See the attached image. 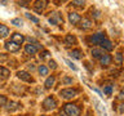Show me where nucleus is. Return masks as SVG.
<instances>
[{
  "label": "nucleus",
  "mask_w": 124,
  "mask_h": 116,
  "mask_svg": "<svg viewBox=\"0 0 124 116\" xmlns=\"http://www.w3.org/2000/svg\"><path fill=\"white\" fill-rule=\"evenodd\" d=\"M79 94V90L78 89H72V88H65L60 90V95L63 99H72Z\"/></svg>",
  "instance_id": "f257e3e1"
},
{
  "label": "nucleus",
  "mask_w": 124,
  "mask_h": 116,
  "mask_svg": "<svg viewBox=\"0 0 124 116\" xmlns=\"http://www.w3.org/2000/svg\"><path fill=\"white\" fill-rule=\"evenodd\" d=\"M63 111L67 116H79L80 115V108L76 104H72V103H66L63 106Z\"/></svg>",
  "instance_id": "f03ea898"
},
{
  "label": "nucleus",
  "mask_w": 124,
  "mask_h": 116,
  "mask_svg": "<svg viewBox=\"0 0 124 116\" xmlns=\"http://www.w3.org/2000/svg\"><path fill=\"white\" fill-rule=\"evenodd\" d=\"M56 107H57V101L54 97H46L44 99V102H43V108L45 111H52Z\"/></svg>",
  "instance_id": "7ed1b4c3"
},
{
  "label": "nucleus",
  "mask_w": 124,
  "mask_h": 116,
  "mask_svg": "<svg viewBox=\"0 0 124 116\" xmlns=\"http://www.w3.org/2000/svg\"><path fill=\"white\" fill-rule=\"evenodd\" d=\"M49 23L50 25H61L63 23V17L60 12H54V13L49 17Z\"/></svg>",
  "instance_id": "20e7f679"
},
{
  "label": "nucleus",
  "mask_w": 124,
  "mask_h": 116,
  "mask_svg": "<svg viewBox=\"0 0 124 116\" xmlns=\"http://www.w3.org/2000/svg\"><path fill=\"white\" fill-rule=\"evenodd\" d=\"M46 5H48V1H46V0H35V3H34V10L41 13V12L46 8Z\"/></svg>",
  "instance_id": "39448f33"
},
{
  "label": "nucleus",
  "mask_w": 124,
  "mask_h": 116,
  "mask_svg": "<svg viewBox=\"0 0 124 116\" xmlns=\"http://www.w3.org/2000/svg\"><path fill=\"white\" fill-rule=\"evenodd\" d=\"M17 77L18 79H21L22 81H26V83H34V77L30 75L27 71H18L17 72Z\"/></svg>",
  "instance_id": "423d86ee"
},
{
  "label": "nucleus",
  "mask_w": 124,
  "mask_h": 116,
  "mask_svg": "<svg viewBox=\"0 0 124 116\" xmlns=\"http://www.w3.org/2000/svg\"><path fill=\"white\" fill-rule=\"evenodd\" d=\"M5 49L10 53H16V52H18V50L21 49V45L16 44V43H13V41H8V43H5Z\"/></svg>",
  "instance_id": "0eeeda50"
},
{
  "label": "nucleus",
  "mask_w": 124,
  "mask_h": 116,
  "mask_svg": "<svg viewBox=\"0 0 124 116\" xmlns=\"http://www.w3.org/2000/svg\"><path fill=\"white\" fill-rule=\"evenodd\" d=\"M105 39H106V36H105L103 32H97V34H94V35L91 37V43H92V44H96V45H97V44H100L102 40H105Z\"/></svg>",
  "instance_id": "6e6552de"
},
{
  "label": "nucleus",
  "mask_w": 124,
  "mask_h": 116,
  "mask_svg": "<svg viewBox=\"0 0 124 116\" xmlns=\"http://www.w3.org/2000/svg\"><path fill=\"white\" fill-rule=\"evenodd\" d=\"M39 48H41V46H38V45H34V44H26L25 45V52H26V54L34 56V54H36Z\"/></svg>",
  "instance_id": "1a4fd4ad"
},
{
  "label": "nucleus",
  "mask_w": 124,
  "mask_h": 116,
  "mask_svg": "<svg viewBox=\"0 0 124 116\" xmlns=\"http://www.w3.org/2000/svg\"><path fill=\"white\" fill-rule=\"evenodd\" d=\"M111 61H112V57L110 56V54H106V53L100 58V63H101L102 67H106V66L111 65Z\"/></svg>",
  "instance_id": "9d476101"
},
{
  "label": "nucleus",
  "mask_w": 124,
  "mask_h": 116,
  "mask_svg": "<svg viewBox=\"0 0 124 116\" xmlns=\"http://www.w3.org/2000/svg\"><path fill=\"white\" fill-rule=\"evenodd\" d=\"M81 17L78 13H75V12H71V13H69V21L71 25H78V23L80 22Z\"/></svg>",
  "instance_id": "9b49d317"
},
{
  "label": "nucleus",
  "mask_w": 124,
  "mask_h": 116,
  "mask_svg": "<svg viewBox=\"0 0 124 116\" xmlns=\"http://www.w3.org/2000/svg\"><path fill=\"white\" fill-rule=\"evenodd\" d=\"M80 27L83 30H89V29H92V27H93V22L89 18L85 17L83 19H80Z\"/></svg>",
  "instance_id": "f8f14e48"
},
{
  "label": "nucleus",
  "mask_w": 124,
  "mask_h": 116,
  "mask_svg": "<svg viewBox=\"0 0 124 116\" xmlns=\"http://www.w3.org/2000/svg\"><path fill=\"white\" fill-rule=\"evenodd\" d=\"M63 43H65V45L71 46V45H75L76 43H78V40H76V37L74 36V35L69 34V35H66V36H65V40H63Z\"/></svg>",
  "instance_id": "ddd939ff"
},
{
  "label": "nucleus",
  "mask_w": 124,
  "mask_h": 116,
  "mask_svg": "<svg viewBox=\"0 0 124 116\" xmlns=\"http://www.w3.org/2000/svg\"><path fill=\"white\" fill-rule=\"evenodd\" d=\"M91 54H92L93 58H97V59H100V58L105 54V50H103L102 48H93V49L91 50Z\"/></svg>",
  "instance_id": "4468645a"
},
{
  "label": "nucleus",
  "mask_w": 124,
  "mask_h": 116,
  "mask_svg": "<svg viewBox=\"0 0 124 116\" xmlns=\"http://www.w3.org/2000/svg\"><path fill=\"white\" fill-rule=\"evenodd\" d=\"M100 45H101V48H102L103 50L106 49V50H108V52L114 49V44H112L110 40H107V39H105V40L101 41V43H100Z\"/></svg>",
  "instance_id": "2eb2a0df"
},
{
  "label": "nucleus",
  "mask_w": 124,
  "mask_h": 116,
  "mask_svg": "<svg viewBox=\"0 0 124 116\" xmlns=\"http://www.w3.org/2000/svg\"><path fill=\"white\" fill-rule=\"evenodd\" d=\"M23 40H25V37H23V35L18 34V32L13 34V35H12V37H10V41L16 43V44H19V45H21L22 43H23Z\"/></svg>",
  "instance_id": "dca6fc26"
},
{
  "label": "nucleus",
  "mask_w": 124,
  "mask_h": 116,
  "mask_svg": "<svg viewBox=\"0 0 124 116\" xmlns=\"http://www.w3.org/2000/svg\"><path fill=\"white\" fill-rule=\"evenodd\" d=\"M10 75V71L5 67H3V66H0V81H4L7 80L8 77Z\"/></svg>",
  "instance_id": "f3484780"
},
{
  "label": "nucleus",
  "mask_w": 124,
  "mask_h": 116,
  "mask_svg": "<svg viewBox=\"0 0 124 116\" xmlns=\"http://www.w3.org/2000/svg\"><path fill=\"white\" fill-rule=\"evenodd\" d=\"M70 57L74 58V59H81V58L84 57V54L80 49H72L71 52H70Z\"/></svg>",
  "instance_id": "a211bd4d"
},
{
  "label": "nucleus",
  "mask_w": 124,
  "mask_h": 116,
  "mask_svg": "<svg viewBox=\"0 0 124 116\" xmlns=\"http://www.w3.org/2000/svg\"><path fill=\"white\" fill-rule=\"evenodd\" d=\"M21 107V104L18 102H16V101H10V102H7V110L8 111H14V110H18V108Z\"/></svg>",
  "instance_id": "6ab92c4d"
},
{
  "label": "nucleus",
  "mask_w": 124,
  "mask_h": 116,
  "mask_svg": "<svg viewBox=\"0 0 124 116\" xmlns=\"http://www.w3.org/2000/svg\"><path fill=\"white\" fill-rule=\"evenodd\" d=\"M93 103H94V107H96V110L98 111V114L100 116H106V111H105V108L102 107V104H101L97 99H93Z\"/></svg>",
  "instance_id": "aec40b11"
},
{
  "label": "nucleus",
  "mask_w": 124,
  "mask_h": 116,
  "mask_svg": "<svg viewBox=\"0 0 124 116\" xmlns=\"http://www.w3.org/2000/svg\"><path fill=\"white\" fill-rule=\"evenodd\" d=\"M54 81H56V77H54L53 75L52 76H49L48 79L45 80V83H44V87H45V89H50L53 87V84H54Z\"/></svg>",
  "instance_id": "412c9836"
},
{
  "label": "nucleus",
  "mask_w": 124,
  "mask_h": 116,
  "mask_svg": "<svg viewBox=\"0 0 124 116\" xmlns=\"http://www.w3.org/2000/svg\"><path fill=\"white\" fill-rule=\"evenodd\" d=\"M8 35H9V29L5 25L0 23V37H7Z\"/></svg>",
  "instance_id": "4be33fe9"
},
{
  "label": "nucleus",
  "mask_w": 124,
  "mask_h": 116,
  "mask_svg": "<svg viewBox=\"0 0 124 116\" xmlns=\"http://www.w3.org/2000/svg\"><path fill=\"white\" fill-rule=\"evenodd\" d=\"M38 71H39V73H40L41 76H46L48 72H49V70H48V67H46L45 65H40L39 68H38Z\"/></svg>",
  "instance_id": "5701e85b"
},
{
  "label": "nucleus",
  "mask_w": 124,
  "mask_h": 116,
  "mask_svg": "<svg viewBox=\"0 0 124 116\" xmlns=\"http://www.w3.org/2000/svg\"><path fill=\"white\" fill-rule=\"evenodd\" d=\"M72 5L78 8H83L85 5V0H72Z\"/></svg>",
  "instance_id": "b1692460"
},
{
  "label": "nucleus",
  "mask_w": 124,
  "mask_h": 116,
  "mask_svg": "<svg viewBox=\"0 0 124 116\" xmlns=\"http://www.w3.org/2000/svg\"><path fill=\"white\" fill-rule=\"evenodd\" d=\"M62 85H69V84H72V77H69V76H65L62 77Z\"/></svg>",
  "instance_id": "393cba45"
},
{
  "label": "nucleus",
  "mask_w": 124,
  "mask_h": 116,
  "mask_svg": "<svg viewBox=\"0 0 124 116\" xmlns=\"http://www.w3.org/2000/svg\"><path fill=\"white\" fill-rule=\"evenodd\" d=\"M103 93L106 95H111L112 94V87H111V85H106V87H103Z\"/></svg>",
  "instance_id": "a878e982"
},
{
  "label": "nucleus",
  "mask_w": 124,
  "mask_h": 116,
  "mask_svg": "<svg viewBox=\"0 0 124 116\" xmlns=\"http://www.w3.org/2000/svg\"><path fill=\"white\" fill-rule=\"evenodd\" d=\"M10 23H13L14 26H22V25H23V22H22L21 18H13V19L10 21Z\"/></svg>",
  "instance_id": "bb28decb"
},
{
  "label": "nucleus",
  "mask_w": 124,
  "mask_h": 116,
  "mask_svg": "<svg viewBox=\"0 0 124 116\" xmlns=\"http://www.w3.org/2000/svg\"><path fill=\"white\" fill-rule=\"evenodd\" d=\"M25 15H26V17L29 18V19H31V21H32V22H35V23H39V18H38V17H35V15L30 14V13H26Z\"/></svg>",
  "instance_id": "cd10ccee"
},
{
  "label": "nucleus",
  "mask_w": 124,
  "mask_h": 116,
  "mask_svg": "<svg viewBox=\"0 0 124 116\" xmlns=\"http://www.w3.org/2000/svg\"><path fill=\"white\" fill-rule=\"evenodd\" d=\"M116 62H118L119 65H122L123 63V54H122V52H118L116 53Z\"/></svg>",
  "instance_id": "c85d7f7f"
},
{
  "label": "nucleus",
  "mask_w": 124,
  "mask_h": 116,
  "mask_svg": "<svg viewBox=\"0 0 124 116\" xmlns=\"http://www.w3.org/2000/svg\"><path fill=\"white\" fill-rule=\"evenodd\" d=\"M7 102H8L7 97L5 95H0V106H5Z\"/></svg>",
  "instance_id": "c756f323"
},
{
  "label": "nucleus",
  "mask_w": 124,
  "mask_h": 116,
  "mask_svg": "<svg viewBox=\"0 0 124 116\" xmlns=\"http://www.w3.org/2000/svg\"><path fill=\"white\" fill-rule=\"evenodd\" d=\"M48 65H49V68H52V70H56L57 68V63H56V61H53V59H50Z\"/></svg>",
  "instance_id": "7c9ffc66"
},
{
  "label": "nucleus",
  "mask_w": 124,
  "mask_h": 116,
  "mask_svg": "<svg viewBox=\"0 0 124 116\" xmlns=\"http://www.w3.org/2000/svg\"><path fill=\"white\" fill-rule=\"evenodd\" d=\"M66 63H67V65H69V67H70V68H72V70H74V71H76V70H78V68H76V66H75V65H74V63H72V62H71V61H69V59H66Z\"/></svg>",
  "instance_id": "2f4dec72"
},
{
  "label": "nucleus",
  "mask_w": 124,
  "mask_h": 116,
  "mask_svg": "<svg viewBox=\"0 0 124 116\" xmlns=\"http://www.w3.org/2000/svg\"><path fill=\"white\" fill-rule=\"evenodd\" d=\"M48 56H49V52H48V50H43V52L40 53V58H41V59H44V58L48 57Z\"/></svg>",
  "instance_id": "473e14b6"
},
{
  "label": "nucleus",
  "mask_w": 124,
  "mask_h": 116,
  "mask_svg": "<svg viewBox=\"0 0 124 116\" xmlns=\"http://www.w3.org/2000/svg\"><path fill=\"white\" fill-rule=\"evenodd\" d=\"M91 14H92V15H94L96 18H100V15H101V13H100V10H97V9H94V10L92 9V13H91Z\"/></svg>",
  "instance_id": "72a5a7b5"
},
{
  "label": "nucleus",
  "mask_w": 124,
  "mask_h": 116,
  "mask_svg": "<svg viewBox=\"0 0 124 116\" xmlns=\"http://www.w3.org/2000/svg\"><path fill=\"white\" fill-rule=\"evenodd\" d=\"M27 3H31V0H19L18 1L19 5H27Z\"/></svg>",
  "instance_id": "f704fd0d"
},
{
  "label": "nucleus",
  "mask_w": 124,
  "mask_h": 116,
  "mask_svg": "<svg viewBox=\"0 0 124 116\" xmlns=\"http://www.w3.org/2000/svg\"><path fill=\"white\" fill-rule=\"evenodd\" d=\"M8 59V54H0V62H4Z\"/></svg>",
  "instance_id": "c9c22d12"
},
{
  "label": "nucleus",
  "mask_w": 124,
  "mask_h": 116,
  "mask_svg": "<svg viewBox=\"0 0 124 116\" xmlns=\"http://www.w3.org/2000/svg\"><path fill=\"white\" fill-rule=\"evenodd\" d=\"M0 3L3 4V5H7V3H8V0H0Z\"/></svg>",
  "instance_id": "e433bc0d"
},
{
  "label": "nucleus",
  "mask_w": 124,
  "mask_h": 116,
  "mask_svg": "<svg viewBox=\"0 0 124 116\" xmlns=\"http://www.w3.org/2000/svg\"><path fill=\"white\" fill-rule=\"evenodd\" d=\"M60 116H67V115L65 114V111H61V112H60Z\"/></svg>",
  "instance_id": "4c0bfd02"
},
{
  "label": "nucleus",
  "mask_w": 124,
  "mask_h": 116,
  "mask_svg": "<svg viewBox=\"0 0 124 116\" xmlns=\"http://www.w3.org/2000/svg\"><path fill=\"white\" fill-rule=\"evenodd\" d=\"M119 99H123V92H120V94H119Z\"/></svg>",
  "instance_id": "58836bf2"
},
{
  "label": "nucleus",
  "mask_w": 124,
  "mask_h": 116,
  "mask_svg": "<svg viewBox=\"0 0 124 116\" xmlns=\"http://www.w3.org/2000/svg\"><path fill=\"white\" fill-rule=\"evenodd\" d=\"M29 68H31V70H34V65L31 63V65H29Z\"/></svg>",
  "instance_id": "ea45409f"
},
{
  "label": "nucleus",
  "mask_w": 124,
  "mask_h": 116,
  "mask_svg": "<svg viewBox=\"0 0 124 116\" xmlns=\"http://www.w3.org/2000/svg\"><path fill=\"white\" fill-rule=\"evenodd\" d=\"M61 1H66V0H61Z\"/></svg>",
  "instance_id": "a19ab883"
},
{
  "label": "nucleus",
  "mask_w": 124,
  "mask_h": 116,
  "mask_svg": "<svg viewBox=\"0 0 124 116\" xmlns=\"http://www.w3.org/2000/svg\"><path fill=\"white\" fill-rule=\"evenodd\" d=\"M41 116H45V115H41Z\"/></svg>",
  "instance_id": "79ce46f5"
}]
</instances>
